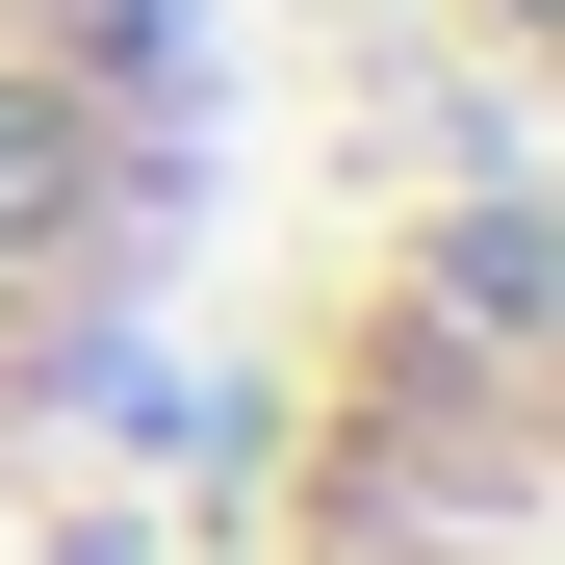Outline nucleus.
I'll return each mask as SVG.
<instances>
[{"instance_id":"nucleus-3","label":"nucleus","mask_w":565,"mask_h":565,"mask_svg":"<svg viewBox=\"0 0 565 565\" xmlns=\"http://www.w3.org/2000/svg\"><path fill=\"white\" fill-rule=\"evenodd\" d=\"M437 26H462V52H489V77H540V0H437Z\"/></svg>"},{"instance_id":"nucleus-1","label":"nucleus","mask_w":565,"mask_h":565,"mask_svg":"<svg viewBox=\"0 0 565 565\" xmlns=\"http://www.w3.org/2000/svg\"><path fill=\"white\" fill-rule=\"evenodd\" d=\"M540 437H565L540 206H514V180H437L412 232L334 257L309 360H282L257 565H565V540H540Z\"/></svg>"},{"instance_id":"nucleus-2","label":"nucleus","mask_w":565,"mask_h":565,"mask_svg":"<svg viewBox=\"0 0 565 565\" xmlns=\"http://www.w3.org/2000/svg\"><path fill=\"white\" fill-rule=\"evenodd\" d=\"M232 180V0H0V462L154 360Z\"/></svg>"}]
</instances>
